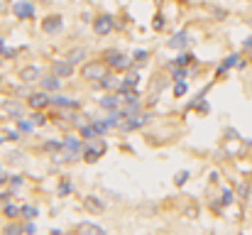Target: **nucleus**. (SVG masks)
Instances as JSON below:
<instances>
[{
    "instance_id": "obj_1",
    "label": "nucleus",
    "mask_w": 252,
    "mask_h": 235,
    "mask_svg": "<svg viewBox=\"0 0 252 235\" xmlns=\"http://www.w3.org/2000/svg\"><path fill=\"white\" fill-rule=\"evenodd\" d=\"M103 76H108V64L105 62H86V64H81V78L100 81Z\"/></svg>"
},
{
    "instance_id": "obj_2",
    "label": "nucleus",
    "mask_w": 252,
    "mask_h": 235,
    "mask_svg": "<svg viewBox=\"0 0 252 235\" xmlns=\"http://www.w3.org/2000/svg\"><path fill=\"white\" fill-rule=\"evenodd\" d=\"M103 57H105V64L113 67V69H118V71H127V69L132 67V59L125 57V54H120V52H115V49L105 52Z\"/></svg>"
},
{
    "instance_id": "obj_3",
    "label": "nucleus",
    "mask_w": 252,
    "mask_h": 235,
    "mask_svg": "<svg viewBox=\"0 0 252 235\" xmlns=\"http://www.w3.org/2000/svg\"><path fill=\"white\" fill-rule=\"evenodd\" d=\"M113 27H115V22H113V17H110V15H98V17L93 20V32H95V34H100V37L110 34V32H113Z\"/></svg>"
},
{
    "instance_id": "obj_4",
    "label": "nucleus",
    "mask_w": 252,
    "mask_h": 235,
    "mask_svg": "<svg viewBox=\"0 0 252 235\" xmlns=\"http://www.w3.org/2000/svg\"><path fill=\"white\" fill-rule=\"evenodd\" d=\"M62 27H64L62 15H47L42 20V32H47V34H57V32H62Z\"/></svg>"
},
{
    "instance_id": "obj_5",
    "label": "nucleus",
    "mask_w": 252,
    "mask_h": 235,
    "mask_svg": "<svg viewBox=\"0 0 252 235\" xmlns=\"http://www.w3.org/2000/svg\"><path fill=\"white\" fill-rule=\"evenodd\" d=\"M27 105H30L32 110H42V108L52 105V98H49V93H47V91H39V93L27 96Z\"/></svg>"
},
{
    "instance_id": "obj_6",
    "label": "nucleus",
    "mask_w": 252,
    "mask_h": 235,
    "mask_svg": "<svg viewBox=\"0 0 252 235\" xmlns=\"http://www.w3.org/2000/svg\"><path fill=\"white\" fill-rule=\"evenodd\" d=\"M52 74H54L57 78L74 76V64H71L69 59H57V62L52 64Z\"/></svg>"
},
{
    "instance_id": "obj_7",
    "label": "nucleus",
    "mask_w": 252,
    "mask_h": 235,
    "mask_svg": "<svg viewBox=\"0 0 252 235\" xmlns=\"http://www.w3.org/2000/svg\"><path fill=\"white\" fill-rule=\"evenodd\" d=\"M12 12H15L17 20H32L34 17V5L30 0H20V2H15Z\"/></svg>"
},
{
    "instance_id": "obj_8",
    "label": "nucleus",
    "mask_w": 252,
    "mask_h": 235,
    "mask_svg": "<svg viewBox=\"0 0 252 235\" xmlns=\"http://www.w3.org/2000/svg\"><path fill=\"white\" fill-rule=\"evenodd\" d=\"M42 78V71L37 69V67H22L20 69V81L22 83H34V81H39Z\"/></svg>"
},
{
    "instance_id": "obj_9",
    "label": "nucleus",
    "mask_w": 252,
    "mask_h": 235,
    "mask_svg": "<svg viewBox=\"0 0 252 235\" xmlns=\"http://www.w3.org/2000/svg\"><path fill=\"white\" fill-rule=\"evenodd\" d=\"M39 86H42V91H47V93H52V91H59L62 88V78H57L54 74L52 76H42L39 78Z\"/></svg>"
},
{
    "instance_id": "obj_10",
    "label": "nucleus",
    "mask_w": 252,
    "mask_h": 235,
    "mask_svg": "<svg viewBox=\"0 0 252 235\" xmlns=\"http://www.w3.org/2000/svg\"><path fill=\"white\" fill-rule=\"evenodd\" d=\"M76 233L79 235H105V231L100 228V226H95V223H79L76 226Z\"/></svg>"
},
{
    "instance_id": "obj_11",
    "label": "nucleus",
    "mask_w": 252,
    "mask_h": 235,
    "mask_svg": "<svg viewBox=\"0 0 252 235\" xmlns=\"http://www.w3.org/2000/svg\"><path fill=\"white\" fill-rule=\"evenodd\" d=\"M98 103H100V108H105V110H115L120 103H125V98H120V93H118V96H103Z\"/></svg>"
},
{
    "instance_id": "obj_12",
    "label": "nucleus",
    "mask_w": 252,
    "mask_h": 235,
    "mask_svg": "<svg viewBox=\"0 0 252 235\" xmlns=\"http://www.w3.org/2000/svg\"><path fill=\"white\" fill-rule=\"evenodd\" d=\"M167 44L171 47V49H184V47L189 44V34H186V32H176Z\"/></svg>"
},
{
    "instance_id": "obj_13",
    "label": "nucleus",
    "mask_w": 252,
    "mask_h": 235,
    "mask_svg": "<svg viewBox=\"0 0 252 235\" xmlns=\"http://www.w3.org/2000/svg\"><path fill=\"white\" fill-rule=\"evenodd\" d=\"M64 59H69V62L74 64V67H76V64H86V49L76 47V49H71V52H69V54H66Z\"/></svg>"
},
{
    "instance_id": "obj_14",
    "label": "nucleus",
    "mask_w": 252,
    "mask_h": 235,
    "mask_svg": "<svg viewBox=\"0 0 252 235\" xmlns=\"http://www.w3.org/2000/svg\"><path fill=\"white\" fill-rule=\"evenodd\" d=\"M52 103H54V105H59V108H79V103H76V101H71L69 96H54V98H52Z\"/></svg>"
},
{
    "instance_id": "obj_15",
    "label": "nucleus",
    "mask_w": 252,
    "mask_h": 235,
    "mask_svg": "<svg viewBox=\"0 0 252 235\" xmlns=\"http://www.w3.org/2000/svg\"><path fill=\"white\" fill-rule=\"evenodd\" d=\"M105 152V145H100V147H86V152H84V159L86 162H95L98 157Z\"/></svg>"
},
{
    "instance_id": "obj_16",
    "label": "nucleus",
    "mask_w": 252,
    "mask_h": 235,
    "mask_svg": "<svg viewBox=\"0 0 252 235\" xmlns=\"http://www.w3.org/2000/svg\"><path fill=\"white\" fill-rule=\"evenodd\" d=\"M191 62H193V54H179V57L174 59L176 67H186V64H191Z\"/></svg>"
},
{
    "instance_id": "obj_17",
    "label": "nucleus",
    "mask_w": 252,
    "mask_h": 235,
    "mask_svg": "<svg viewBox=\"0 0 252 235\" xmlns=\"http://www.w3.org/2000/svg\"><path fill=\"white\" fill-rule=\"evenodd\" d=\"M2 235H22V226H17V223H10V226H5Z\"/></svg>"
},
{
    "instance_id": "obj_18",
    "label": "nucleus",
    "mask_w": 252,
    "mask_h": 235,
    "mask_svg": "<svg viewBox=\"0 0 252 235\" xmlns=\"http://www.w3.org/2000/svg\"><path fill=\"white\" fill-rule=\"evenodd\" d=\"M86 208H91V211H100V208H103V203H100V201H95L93 196H86Z\"/></svg>"
},
{
    "instance_id": "obj_19",
    "label": "nucleus",
    "mask_w": 252,
    "mask_h": 235,
    "mask_svg": "<svg viewBox=\"0 0 252 235\" xmlns=\"http://www.w3.org/2000/svg\"><path fill=\"white\" fill-rule=\"evenodd\" d=\"M147 57H150V52H145V49H142V52H135V54H132V62L142 64V62H147Z\"/></svg>"
},
{
    "instance_id": "obj_20",
    "label": "nucleus",
    "mask_w": 252,
    "mask_h": 235,
    "mask_svg": "<svg viewBox=\"0 0 252 235\" xmlns=\"http://www.w3.org/2000/svg\"><path fill=\"white\" fill-rule=\"evenodd\" d=\"M184 93H186V83H184V81H176V83H174V96L179 98V96H184Z\"/></svg>"
},
{
    "instance_id": "obj_21",
    "label": "nucleus",
    "mask_w": 252,
    "mask_h": 235,
    "mask_svg": "<svg viewBox=\"0 0 252 235\" xmlns=\"http://www.w3.org/2000/svg\"><path fill=\"white\" fill-rule=\"evenodd\" d=\"M2 110H5V113H10V115H17V113H20V108H17L15 103H5V105H2Z\"/></svg>"
},
{
    "instance_id": "obj_22",
    "label": "nucleus",
    "mask_w": 252,
    "mask_h": 235,
    "mask_svg": "<svg viewBox=\"0 0 252 235\" xmlns=\"http://www.w3.org/2000/svg\"><path fill=\"white\" fill-rule=\"evenodd\" d=\"M155 30H164V17L162 15H155V22H152Z\"/></svg>"
},
{
    "instance_id": "obj_23",
    "label": "nucleus",
    "mask_w": 252,
    "mask_h": 235,
    "mask_svg": "<svg viewBox=\"0 0 252 235\" xmlns=\"http://www.w3.org/2000/svg\"><path fill=\"white\" fill-rule=\"evenodd\" d=\"M17 128H20L22 133H30V130H32V123H27V120H20V123H17Z\"/></svg>"
},
{
    "instance_id": "obj_24",
    "label": "nucleus",
    "mask_w": 252,
    "mask_h": 235,
    "mask_svg": "<svg viewBox=\"0 0 252 235\" xmlns=\"http://www.w3.org/2000/svg\"><path fill=\"white\" fill-rule=\"evenodd\" d=\"M5 213H7V218H15V213H22V208H15V206H7V208H5Z\"/></svg>"
},
{
    "instance_id": "obj_25",
    "label": "nucleus",
    "mask_w": 252,
    "mask_h": 235,
    "mask_svg": "<svg viewBox=\"0 0 252 235\" xmlns=\"http://www.w3.org/2000/svg\"><path fill=\"white\" fill-rule=\"evenodd\" d=\"M184 78H186V69L181 67V69H176V71H174V81H184Z\"/></svg>"
},
{
    "instance_id": "obj_26",
    "label": "nucleus",
    "mask_w": 252,
    "mask_h": 235,
    "mask_svg": "<svg viewBox=\"0 0 252 235\" xmlns=\"http://www.w3.org/2000/svg\"><path fill=\"white\" fill-rule=\"evenodd\" d=\"M32 123H34V125H39V123L44 125V115H42V113H34V115H32Z\"/></svg>"
},
{
    "instance_id": "obj_27",
    "label": "nucleus",
    "mask_w": 252,
    "mask_h": 235,
    "mask_svg": "<svg viewBox=\"0 0 252 235\" xmlns=\"http://www.w3.org/2000/svg\"><path fill=\"white\" fill-rule=\"evenodd\" d=\"M243 47H245V52L250 54V59H252V37H248V39H245V44H243Z\"/></svg>"
},
{
    "instance_id": "obj_28",
    "label": "nucleus",
    "mask_w": 252,
    "mask_h": 235,
    "mask_svg": "<svg viewBox=\"0 0 252 235\" xmlns=\"http://www.w3.org/2000/svg\"><path fill=\"white\" fill-rule=\"evenodd\" d=\"M22 213H25V216H27V218H34V213H37V211H34V208H30V206H27V208H22Z\"/></svg>"
},
{
    "instance_id": "obj_29",
    "label": "nucleus",
    "mask_w": 252,
    "mask_h": 235,
    "mask_svg": "<svg viewBox=\"0 0 252 235\" xmlns=\"http://www.w3.org/2000/svg\"><path fill=\"white\" fill-rule=\"evenodd\" d=\"M184 181H186V171H181V174L176 176V184H184Z\"/></svg>"
},
{
    "instance_id": "obj_30",
    "label": "nucleus",
    "mask_w": 252,
    "mask_h": 235,
    "mask_svg": "<svg viewBox=\"0 0 252 235\" xmlns=\"http://www.w3.org/2000/svg\"><path fill=\"white\" fill-rule=\"evenodd\" d=\"M2 49H5V39H0V54H2Z\"/></svg>"
},
{
    "instance_id": "obj_31",
    "label": "nucleus",
    "mask_w": 252,
    "mask_h": 235,
    "mask_svg": "<svg viewBox=\"0 0 252 235\" xmlns=\"http://www.w3.org/2000/svg\"><path fill=\"white\" fill-rule=\"evenodd\" d=\"M0 83H2V76H0Z\"/></svg>"
}]
</instances>
